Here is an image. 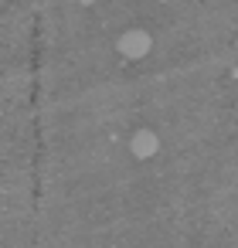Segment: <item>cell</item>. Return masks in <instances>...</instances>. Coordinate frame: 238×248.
Wrapping results in <instances>:
<instances>
[{
	"label": "cell",
	"instance_id": "obj_1",
	"mask_svg": "<svg viewBox=\"0 0 238 248\" xmlns=\"http://www.w3.org/2000/svg\"><path fill=\"white\" fill-rule=\"evenodd\" d=\"M157 146H160V143H157L153 133H140V136L133 140V153H136V156H153Z\"/></svg>",
	"mask_w": 238,
	"mask_h": 248
},
{
	"label": "cell",
	"instance_id": "obj_2",
	"mask_svg": "<svg viewBox=\"0 0 238 248\" xmlns=\"http://www.w3.org/2000/svg\"><path fill=\"white\" fill-rule=\"evenodd\" d=\"M126 55H143V51H150V38L143 34V31H136V34H129L126 38Z\"/></svg>",
	"mask_w": 238,
	"mask_h": 248
},
{
	"label": "cell",
	"instance_id": "obj_3",
	"mask_svg": "<svg viewBox=\"0 0 238 248\" xmlns=\"http://www.w3.org/2000/svg\"><path fill=\"white\" fill-rule=\"evenodd\" d=\"M235 78H238V68H235Z\"/></svg>",
	"mask_w": 238,
	"mask_h": 248
}]
</instances>
